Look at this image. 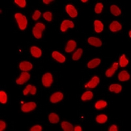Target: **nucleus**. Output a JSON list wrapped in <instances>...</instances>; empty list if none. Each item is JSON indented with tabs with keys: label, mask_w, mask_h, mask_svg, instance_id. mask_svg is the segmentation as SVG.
<instances>
[{
	"label": "nucleus",
	"mask_w": 131,
	"mask_h": 131,
	"mask_svg": "<svg viewBox=\"0 0 131 131\" xmlns=\"http://www.w3.org/2000/svg\"><path fill=\"white\" fill-rule=\"evenodd\" d=\"M36 107V104L34 102H26L22 106L21 110L24 113H28V112H31Z\"/></svg>",
	"instance_id": "obj_5"
},
{
	"label": "nucleus",
	"mask_w": 131,
	"mask_h": 131,
	"mask_svg": "<svg viewBox=\"0 0 131 131\" xmlns=\"http://www.w3.org/2000/svg\"><path fill=\"white\" fill-rule=\"evenodd\" d=\"M19 68L20 70H22L23 72H28V71H30L33 68V66L30 62L23 61L20 63Z\"/></svg>",
	"instance_id": "obj_14"
},
{
	"label": "nucleus",
	"mask_w": 131,
	"mask_h": 131,
	"mask_svg": "<svg viewBox=\"0 0 131 131\" xmlns=\"http://www.w3.org/2000/svg\"><path fill=\"white\" fill-rule=\"evenodd\" d=\"M15 17L19 28L21 30H25L26 28L27 24H28V20H27L26 16L23 15L22 13H15Z\"/></svg>",
	"instance_id": "obj_1"
},
{
	"label": "nucleus",
	"mask_w": 131,
	"mask_h": 131,
	"mask_svg": "<svg viewBox=\"0 0 131 131\" xmlns=\"http://www.w3.org/2000/svg\"><path fill=\"white\" fill-rule=\"evenodd\" d=\"M100 62H101V60H100V58H94L87 63V67L89 69L95 68L100 65Z\"/></svg>",
	"instance_id": "obj_18"
},
{
	"label": "nucleus",
	"mask_w": 131,
	"mask_h": 131,
	"mask_svg": "<svg viewBox=\"0 0 131 131\" xmlns=\"http://www.w3.org/2000/svg\"><path fill=\"white\" fill-rule=\"evenodd\" d=\"M76 46H77V43L74 40H70L68 41L66 46L65 48V51L68 53L72 52L75 49Z\"/></svg>",
	"instance_id": "obj_11"
},
{
	"label": "nucleus",
	"mask_w": 131,
	"mask_h": 131,
	"mask_svg": "<svg viewBox=\"0 0 131 131\" xmlns=\"http://www.w3.org/2000/svg\"><path fill=\"white\" fill-rule=\"evenodd\" d=\"M107 116L105 114H100L96 117V121L99 124H104L107 121Z\"/></svg>",
	"instance_id": "obj_23"
},
{
	"label": "nucleus",
	"mask_w": 131,
	"mask_h": 131,
	"mask_svg": "<svg viewBox=\"0 0 131 131\" xmlns=\"http://www.w3.org/2000/svg\"><path fill=\"white\" fill-rule=\"evenodd\" d=\"M107 106V103L106 102L105 100H98L96 102L95 104V108L97 110H101V109H104Z\"/></svg>",
	"instance_id": "obj_27"
},
{
	"label": "nucleus",
	"mask_w": 131,
	"mask_h": 131,
	"mask_svg": "<svg viewBox=\"0 0 131 131\" xmlns=\"http://www.w3.org/2000/svg\"><path fill=\"white\" fill-rule=\"evenodd\" d=\"M43 18L47 22H51L52 19V14L50 11H47L43 13Z\"/></svg>",
	"instance_id": "obj_30"
},
{
	"label": "nucleus",
	"mask_w": 131,
	"mask_h": 131,
	"mask_svg": "<svg viewBox=\"0 0 131 131\" xmlns=\"http://www.w3.org/2000/svg\"><path fill=\"white\" fill-rule=\"evenodd\" d=\"M130 74L126 70H123V71H121L119 73V75H118V79H119V80L122 82L128 81L130 79Z\"/></svg>",
	"instance_id": "obj_16"
},
{
	"label": "nucleus",
	"mask_w": 131,
	"mask_h": 131,
	"mask_svg": "<svg viewBox=\"0 0 131 131\" xmlns=\"http://www.w3.org/2000/svg\"><path fill=\"white\" fill-rule=\"evenodd\" d=\"M82 2H83V3H86V2H88L87 0H81Z\"/></svg>",
	"instance_id": "obj_40"
},
{
	"label": "nucleus",
	"mask_w": 131,
	"mask_h": 131,
	"mask_svg": "<svg viewBox=\"0 0 131 131\" xmlns=\"http://www.w3.org/2000/svg\"><path fill=\"white\" fill-rule=\"evenodd\" d=\"M45 25L41 23H38L36 24L33 28V35L36 39H39L42 37V33L45 30Z\"/></svg>",
	"instance_id": "obj_2"
},
{
	"label": "nucleus",
	"mask_w": 131,
	"mask_h": 131,
	"mask_svg": "<svg viewBox=\"0 0 131 131\" xmlns=\"http://www.w3.org/2000/svg\"><path fill=\"white\" fill-rule=\"evenodd\" d=\"M110 12L112 15L115 16H118L121 14V10L115 5H113L110 7Z\"/></svg>",
	"instance_id": "obj_25"
},
{
	"label": "nucleus",
	"mask_w": 131,
	"mask_h": 131,
	"mask_svg": "<svg viewBox=\"0 0 131 131\" xmlns=\"http://www.w3.org/2000/svg\"><path fill=\"white\" fill-rule=\"evenodd\" d=\"M109 130L110 131H117L118 128L115 125H112L110 128H109Z\"/></svg>",
	"instance_id": "obj_37"
},
{
	"label": "nucleus",
	"mask_w": 131,
	"mask_h": 131,
	"mask_svg": "<svg viewBox=\"0 0 131 131\" xmlns=\"http://www.w3.org/2000/svg\"><path fill=\"white\" fill-rule=\"evenodd\" d=\"M109 28L112 32H117L118 31H120L122 28V26L117 21H113L109 26Z\"/></svg>",
	"instance_id": "obj_15"
},
{
	"label": "nucleus",
	"mask_w": 131,
	"mask_h": 131,
	"mask_svg": "<svg viewBox=\"0 0 131 131\" xmlns=\"http://www.w3.org/2000/svg\"><path fill=\"white\" fill-rule=\"evenodd\" d=\"M74 23L70 20H65L62 23L60 26V30L62 32H66L68 28H73Z\"/></svg>",
	"instance_id": "obj_7"
},
{
	"label": "nucleus",
	"mask_w": 131,
	"mask_h": 131,
	"mask_svg": "<svg viewBox=\"0 0 131 131\" xmlns=\"http://www.w3.org/2000/svg\"><path fill=\"white\" fill-rule=\"evenodd\" d=\"M129 36L130 37H131V31H129Z\"/></svg>",
	"instance_id": "obj_41"
},
{
	"label": "nucleus",
	"mask_w": 131,
	"mask_h": 131,
	"mask_svg": "<svg viewBox=\"0 0 131 131\" xmlns=\"http://www.w3.org/2000/svg\"><path fill=\"white\" fill-rule=\"evenodd\" d=\"M53 83V77L51 73H45L42 77V83L45 87H50Z\"/></svg>",
	"instance_id": "obj_3"
},
{
	"label": "nucleus",
	"mask_w": 131,
	"mask_h": 131,
	"mask_svg": "<svg viewBox=\"0 0 131 131\" xmlns=\"http://www.w3.org/2000/svg\"><path fill=\"white\" fill-rule=\"evenodd\" d=\"M103 7H104V5H103L102 3H97V4L96 5L95 8H94V11L96 14H100L102 11Z\"/></svg>",
	"instance_id": "obj_31"
},
{
	"label": "nucleus",
	"mask_w": 131,
	"mask_h": 131,
	"mask_svg": "<svg viewBox=\"0 0 131 131\" xmlns=\"http://www.w3.org/2000/svg\"><path fill=\"white\" fill-rule=\"evenodd\" d=\"M63 98H64V94H63L62 92H56L53 93L50 97V101L51 103L56 104V103H58L60 101H61Z\"/></svg>",
	"instance_id": "obj_8"
},
{
	"label": "nucleus",
	"mask_w": 131,
	"mask_h": 131,
	"mask_svg": "<svg viewBox=\"0 0 131 131\" xmlns=\"http://www.w3.org/2000/svg\"><path fill=\"white\" fill-rule=\"evenodd\" d=\"M61 127L64 131H72L73 130V127L72 124L68 121H62L61 123Z\"/></svg>",
	"instance_id": "obj_22"
},
{
	"label": "nucleus",
	"mask_w": 131,
	"mask_h": 131,
	"mask_svg": "<svg viewBox=\"0 0 131 131\" xmlns=\"http://www.w3.org/2000/svg\"><path fill=\"white\" fill-rule=\"evenodd\" d=\"M100 83V79L98 78V76H94L93 78L91 79L90 81L86 85H85V88L88 89H94L96 87L97 85Z\"/></svg>",
	"instance_id": "obj_9"
},
{
	"label": "nucleus",
	"mask_w": 131,
	"mask_h": 131,
	"mask_svg": "<svg viewBox=\"0 0 131 131\" xmlns=\"http://www.w3.org/2000/svg\"><path fill=\"white\" fill-rule=\"evenodd\" d=\"M49 121L52 124H57L59 122L60 118L55 113H51L49 115Z\"/></svg>",
	"instance_id": "obj_21"
},
{
	"label": "nucleus",
	"mask_w": 131,
	"mask_h": 131,
	"mask_svg": "<svg viewBox=\"0 0 131 131\" xmlns=\"http://www.w3.org/2000/svg\"><path fill=\"white\" fill-rule=\"evenodd\" d=\"M30 79V75L28 72H23L21 73L20 76L19 78H17L16 80V83L17 85H23L25 83H26L29 79Z\"/></svg>",
	"instance_id": "obj_4"
},
{
	"label": "nucleus",
	"mask_w": 131,
	"mask_h": 131,
	"mask_svg": "<svg viewBox=\"0 0 131 131\" xmlns=\"http://www.w3.org/2000/svg\"><path fill=\"white\" fill-rule=\"evenodd\" d=\"M42 130H43V128H42L41 126H40V125H37L31 127V128H30V131H41Z\"/></svg>",
	"instance_id": "obj_35"
},
{
	"label": "nucleus",
	"mask_w": 131,
	"mask_h": 131,
	"mask_svg": "<svg viewBox=\"0 0 131 131\" xmlns=\"http://www.w3.org/2000/svg\"><path fill=\"white\" fill-rule=\"evenodd\" d=\"M0 102L2 104H6L7 102V95L3 91H0Z\"/></svg>",
	"instance_id": "obj_29"
},
{
	"label": "nucleus",
	"mask_w": 131,
	"mask_h": 131,
	"mask_svg": "<svg viewBox=\"0 0 131 131\" xmlns=\"http://www.w3.org/2000/svg\"><path fill=\"white\" fill-rule=\"evenodd\" d=\"M109 90L110 92H113L116 94H118L122 90V86L119 84H112L109 87Z\"/></svg>",
	"instance_id": "obj_20"
},
{
	"label": "nucleus",
	"mask_w": 131,
	"mask_h": 131,
	"mask_svg": "<svg viewBox=\"0 0 131 131\" xmlns=\"http://www.w3.org/2000/svg\"><path fill=\"white\" fill-rule=\"evenodd\" d=\"M94 30L96 33H101L104 30V24L101 21L96 20H94Z\"/></svg>",
	"instance_id": "obj_19"
},
{
	"label": "nucleus",
	"mask_w": 131,
	"mask_h": 131,
	"mask_svg": "<svg viewBox=\"0 0 131 131\" xmlns=\"http://www.w3.org/2000/svg\"><path fill=\"white\" fill-rule=\"evenodd\" d=\"M52 57L54 59L57 60V62L60 63H64L66 62V57L61 53L57 52V51H54L52 53Z\"/></svg>",
	"instance_id": "obj_13"
},
{
	"label": "nucleus",
	"mask_w": 131,
	"mask_h": 131,
	"mask_svg": "<svg viewBox=\"0 0 131 131\" xmlns=\"http://www.w3.org/2000/svg\"><path fill=\"white\" fill-rule=\"evenodd\" d=\"M32 85H27L26 87L23 90V94H24V96H26L29 94V92L30 93L31 91V89H32Z\"/></svg>",
	"instance_id": "obj_34"
},
{
	"label": "nucleus",
	"mask_w": 131,
	"mask_h": 131,
	"mask_svg": "<svg viewBox=\"0 0 131 131\" xmlns=\"http://www.w3.org/2000/svg\"><path fill=\"white\" fill-rule=\"evenodd\" d=\"M41 13L38 10H35L34 13V15L32 16V18L33 20L34 21L37 20L39 19V18L41 17Z\"/></svg>",
	"instance_id": "obj_33"
},
{
	"label": "nucleus",
	"mask_w": 131,
	"mask_h": 131,
	"mask_svg": "<svg viewBox=\"0 0 131 131\" xmlns=\"http://www.w3.org/2000/svg\"><path fill=\"white\" fill-rule=\"evenodd\" d=\"M15 3L21 8H24L26 5V0H15Z\"/></svg>",
	"instance_id": "obj_32"
},
{
	"label": "nucleus",
	"mask_w": 131,
	"mask_h": 131,
	"mask_svg": "<svg viewBox=\"0 0 131 131\" xmlns=\"http://www.w3.org/2000/svg\"><path fill=\"white\" fill-rule=\"evenodd\" d=\"M129 63L128 60L126 58V56L125 54H123L121 56L120 58H119V65L121 66V67H125L127 66V65Z\"/></svg>",
	"instance_id": "obj_26"
},
{
	"label": "nucleus",
	"mask_w": 131,
	"mask_h": 131,
	"mask_svg": "<svg viewBox=\"0 0 131 131\" xmlns=\"http://www.w3.org/2000/svg\"><path fill=\"white\" fill-rule=\"evenodd\" d=\"M82 54H83V49L79 48L78 49L77 51L75 52V53L73 54V56H72V59L75 61H77V60H79V59L81 57Z\"/></svg>",
	"instance_id": "obj_28"
},
{
	"label": "nucleus",
	"mask_w": 131,
	"mask_h": 131,
	"mask_svg": "<svg viewBox=\"0 0 131 131\" xmlns=\"http://www.w3.org/2000/svg\"><path fill=\"white\" fill-rule=\"evenodd\" d=\"M87 41H88V43H89L90 45H92V46L97 47H101L102 45L101 40L99 38H98V37H90L88 38Z\"/></svg>",
	"instance_id": "obj_12"
},
{
	"label": "nucleus",
	"mask_w": 131,
	"mask_h": 131,
	"mask_svg": "<svg viewBox=\"0 0 131 131\" xmlns=\"http://www.w3.org/2000/svg\"><path fill=\"white\" fill-rule=\"evenodd\" d=\"M5 128H6V123H5V121L1 120V121H0V130H4L5 129Z\"/></svg>",
	"instance_id": "obj_36"
},
{
	"label": "nucleus",
	"mask_w": 131,
	"mask_h": 131,
	"mask_svg": "<svg viewBox=\"0 0 131 131\" xmlns=\"http://www.w3.org/2000/svg\"><path fill=\"white\" fill-rule=\"evenodd\" d=\"M66 11L68 14L69 16L72 18H76L78 15V10H76L74 6L71 4H68L66 6Z\"/></svg>",
	"instance_id": "obj_6"
},
{
	"label": "nucleus",
	"mask_w": 131,
	"mask_h": 131,
	"mask_svg": "<svg viewBox=\"0 0 131 131\" xmlns=\"http://www.w3.org/2000/svg\"><path fill=\"white\" fill-rule=\"evenodd\" d=\"M31 55L35 58H39L42 55V51L39 48L36 46H32L30 48Z\"/></svg>",
	"instance_id": "obj_17"
},
{
	"label": "nucleus",
	"mask_w": 131,
	"mask_h": 131,
	"mask_svg": "<svg viewBox=\"0 0 131 131\" xmlns=\"http://www.w3.org/2000/svg\"><path fill=\"white\" fill-rule=\"evenodd\" d=\"M118 67H119V64L117 62H114L112 66H111L108 70L106 72V76L107 78H110L112 77L115 74V72L117 70Z\"/></svg>",
	"instance_id": "obj_10"
},
{
	"label": "nucleus",
	"mask_w": 131,
	"mask_h": 131,
	"mask_svg": "<svg viewBox=\"0 0 131 131\" xmlns=\"http://www.w3.org/2000/svg\"><path fill=\"white\" fill-rule=\"evenodd\" d=\"M52 2V0H43V2L45 4H49V3H50L51 2Z\"/></svg>",
	"instance_id": "obj_39"
},
{
	"label": "nucleus",
	"mask_w": 131,
	"mask_h": 131,
	"mask_svg": "<svg viewBox=\"0 0 131 131\" xmlns=\"http://www.w3.org/2000/svg\"><path fill=\"white\" fill-rule=\"evenodd\" d=\"M73 130L75 131H82V128L80 126H76L75 128H73Z\"/></svg>",
	"instance_id": "obj_38"
},
{
	"label": "nucleus",
	"mask_w": 131,
	"mask_h": 131,
	"mask_svg": "<svg viewBox=\"0 0 131 131\" xmlns=\"http://www.w3.org/2000/svg\"><path fill=\"white\" fill-rule=\"evenodd\" d=\"M93 98V93L91 91H86L81 95V100L83 101H86V100H90Z\"/></svg>",
	"instance_id": "obj_24"
}]
</instances>
